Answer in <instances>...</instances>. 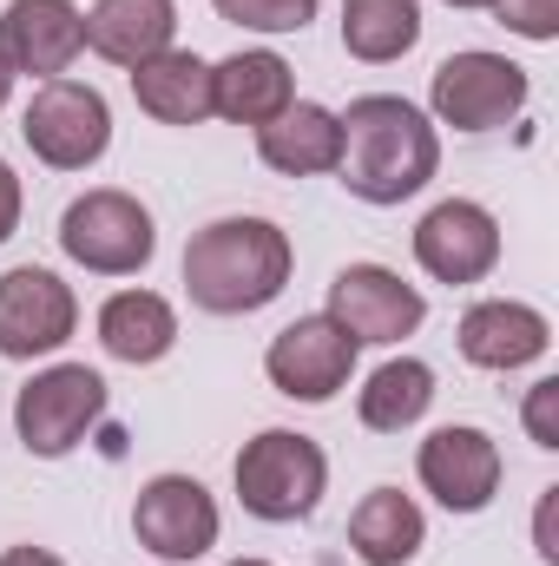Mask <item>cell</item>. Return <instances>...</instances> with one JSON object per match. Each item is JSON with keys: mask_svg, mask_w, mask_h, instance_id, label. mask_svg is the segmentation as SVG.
Returning <instances> with one entry per match:
<instances>
[{"mask_svg": "<svg viewBox=\"0 0 559 566\" xmlns=\"http://www.w3.org/2000/svg\"><path fill=\"white\" fill-rule=\"evenodd\" d=\"M218 20L251 27V33H303L316 20V0H211Z\"/></svg>", "mask_w": 559, "mask_h": 566, "instance_id": "obj_24", "label": "cell"}, {"mask_svg": "<svg viewBox=\"0 0 559 566\" xmlns=\"http://www.w3.org/2000/svg\"><path fill=\"white\" fill-rule=\"evenodd\" d=\"M553 501H559V488H547V494H540V527H534V534H540V560H547V566H559V547H553Z\"/></svg>", "mask_w": 559, "mask_h": 566, "instance_id": "obj_28", "label": "cell"}, {"mask_svg": "<svg viewBox=\"0 0 559 566\" xmlns=\"http://www.w3.org/2000/svg\"><path fill=\"white\" fill-rule=\"evenodd\" d=\"M527 66H514L507 53H487V46H467V53H447L428 80V106L441 126L454 133H494L507 126L520 106H527Z\"/></svg>", "mask_w": 559, "mask_h": 566, "instance_id": "obj_7", "label": "cell"}, {"mask_svg": "<svg viewBox=\"0 0 559 566\" xmlns=\"http://www.w3.org/2000/svg\"><path fill=\"white\" fill-rule=\"evenodd\" d=\"M296 251L271 218H218L184 244V296L211 316H251L277 303Z\"/></svg>", "mask_w": 559, "mask_h": 566, "instance_id": "obj_2", "label": "cell"}, {"mask_svg": "<svg viewBox=\"0 0 559 566\" xmlns=\"http://www.w3.org/2000/svg\"><path fill=\"white\" fill-rule=\"evenodd\" d=\"M527 434H534L540 448H559V376H547V382L527 389Z\"/></svg>", "mask_w": 559, "mask_h": 566, "instance_id": "obj_26", "label": "cell"}, {"mask_svg": "<svg viewBox=\"0 0 559 566\" xmlns=\"http://www.w3.org/2000/svg\"><path fill=\"white\" fill-rule=\"evenodd\" d=\"M86 46V13L73 0H7L0 13V60L27 80H60Z\"/></svg>", "mask_w": 559, "mask_h": 566, "instance_id": "obj_14", "label": "cell"}, {"mask_svg": "<svg viewBox=\"0 0 559 566\" xmlns=\"http://www.w3.org/2000/svg\"><path fill=\"white\" fill-rule=\"evenodd\" d=\"M231 481H238L244 514H257L271 527L309 521L316 501H323V488H329V454L309 434H296V428H264L257 441H244Z\"/></svg>", "mask_w": 559, "mask_h": 566, "instance_id": "obj_3", "label": "cell"}, {"mask_svg": "<svg viewBox=\"0 0 559 566\" xmlns=\"http://www.w3.org/2000/svg\"><path fill=\"white\" fill-rule=\"evenodd\" d=\"M289 99H296L289 60L271 53V46H244V53L211 66V113L231 119V126H271Z\"/></svg>", "mask_w": 559, "mask_h": 566, "instance_id": "obj_16", "label": "cell"}, {"mask_svg": "<svg viewBox=\"0 0 559 566\" xmlns=\"http://www.w3.org/2000/svg\"><path fill=\"white\" fill-rule=\"evenodd\" d=\"M20 231V178H13V165L0 158V244Z\"/></svg>", "mask_w": 559, "mask_h": 566, "instance_id": "obj_27", "label": "cell"}, {"mask_svg": "<svg viewBox=\"0 0 559 566\" xmlns=\"http://www.w3.org/2000/svg\"><path fill=\"white\" fill-rule=\"evenodd\" d=\"M171 343H178V310L158 290H119L99 303V349L113 363H133V369L165 363Z\"/></svg>", "mask_w": 559, "mask_h": 566, "instance_id": "obj_19", "label": "cell"}, {"mask_svg": "<svg viewBox=\"0 0 559 566\" xmlns=\"http://www.w3.org/2000/svg\"><path fill=\"white\" fill-rule=\"evenodd\" d=\"M356 349L362 343H349L329 316H296V323H283L271 336L264 376L289 402H336L349 389V376H356Z\"/></svg>", "mask_w": 559, "mask_h": 566, "instance_id": "obj_8", "label": "cell"}, {"mask_svg": "<svg viewBox=\"0 0 559 566\" xmlns=\"http://www.w3.org/2000/svg\"><path fill=\"white\" fill-rule=\"evenodd\" d=\"M415 474L447 514H481V507L500 494V448H494L487 428L447 422L421 441Z\"/></svg>", "mask_w": 559, "mask_h": 566, "instance_id": "obj_12", "label": "cell"}, {"mask_svg": "<svg viewBox=\"0 0 559 566\" xmlns=\"http://www.w3.org/2000/svg\"><path fill=\"white\" fill-rule=\"evenodd\" d=\"M178 33V0H99L86 13V46L113 66H145L171 46Z\"/></svg>", "mask_w": 559, "mask_h": 566, "instance_id": "obj_17", "label": "cell"}, {"mask_svg": "<svg viewBox=\"0 0 559 566\" xmlns=\"http://www.w3.org/2000/svg\"><path fill=\"white\" fill-rule=\"evenodd\" d=\"M494 20L520 40H553L559 33V0H487Z\"/></svg>", "mask_w": 559, "mask_h": 566, "instance_id": "obj_25", "label": "cell"}, {"mask_svg": "<svg viewBox=\"0 0 559 566\" xmlns=\"http://www.w3.org/2000/svg\"><path fill=\"white\" fill-rule=\"evenodd\" d=\"M447 7H487V0H447Z\"/></svg>", "mask_w": 559, "mask_h": 566, "instance_id": "obj_31", "label": "cell"}, {"mask_svg": "<svg viewBox=\"0 0 559 566\" xmlns=\"http://www.w3.org/2000/svg\"><path fill=\"white\" fill-rule=\"evenodd\" d=\"M7 93H13V73H7V60H0V106H7Z\"/></svg>", "mask_w": 559, "mask_h": 566, "instance_id": "obj_30", "label": "cell"}, {"mask_svg": "<svg viewBox=\"0 0 559 566\" xmlns=\"http://www.w3.org/2000/svg\"><path fill=\"white\" fill-rule=\"evenodd\" d=\"M0 566H66V560H60L53 547H7V554H0Z\"/></svg>", "mask_w": 559, "mask_h": 566, "instance_id": "obj_29", "label": "cell"}, {"mask_svg": "<svg viewBox=\"0 0 559 566\" xmlns=\"http://www.w3.org/2000/svg\"><path fill=\"white\" fill-rule=\"evenodd\" d=\"M133 99L158 126H198L211 119V66L184 46H165L158 60L133 66Z\"/></svg>", "mask_w": 559, "mask_h": 566, "instance_id": "obj_20", "label": "cell"}, {"mask_svg": "<svg viewBox=\"0 0 559 566\" xmlns=\"http://www.w3.org/2000/svg\"><path fill=\"white\" fill-rule=\"evenodd\" d=\"M73 329H80L73 283H60L53 271H40V264H13L0 277V356H13V363L53 356Z\"/></svg>", "mask_w": 559, "mask_h": 566, "instance_id": "obj_10", "label": "cell"}, {"mask_svg": "<svg viewBox=\"0 0 559 566\" xmlns=\"http://www.w3.org/2000/svg\"><path fill=\"white\" fill-rule=\"evenodd\" d=\"M421 40V0H342V46L369 66L402 60Z\"/></svg>", "mask_w": 559, "mask_h": 566, "instance_id": "obj_23", "label": "cell"}, {"mask_svg": "<svg viewBox=\"0 0 559 566\" xmlns=\"http://www.w3.org/2000/svg\"><path fill=\"white\" fill-rule=\"evenodd\" d=\"M428 541V521L402 488H369L349 514V547L362 566H409Z\"/></svg>", "mask_w": 559, "mask_h": 566, "instance_id": "obj_21", "label": "cell"}, {"mask_svg": "<svg viewBox=\"0 0 559 566\" xmlns=\"http://www.w3.org/2000/svg\"><path fill=\"white\" fill-rule=\"evenodd\" d=\"M342 151H336V178L349 185V198L362 205H402L441 165V139L428 126V113L395 99V93H362L349 113H336Z\"/></svg>", "mask_w": 559, "mask_h": 566, "instance_id": "obj_1", "label": "cell"}, {"mask_svg": "<svg viewBox=\"0 0 559 566\" xmlns=\"http://www.w3.org/2000/svg\"><path fill=\"white\" fill-rule=\"evenodd\" d=\"M106 416V376L86 363H53L13 396V434L27 454L60 461L86 441V428Z\"/></svg>", "mask_w": 559, "mask_h": 566, "instance_id": "obj_5", "label": "cell"}, {"mask_svg": "<svg viewBox=\"0 0 559 566\" xmlns=\"http://www.w3.org/2000/svg\"><path fill=\"white\" fill-rule=\"evenodd\" d=\"M218 501L204 494V481L191 474H151L133 501V534H139L145 554L184 566V560H204L218 547Z\"/></svg>", "mask_w": 559, "mask_h": 566, "instance_id": "obj_9", "label": "cell"}, {"mask_svg": "<svg viewBox=\"0 0 559 566\" xmlns=\"http://www.w3.org/2000/svg\"><path fill=\"white\" fill-rule=\"evenodd\" d=\"M428 409H434V369L415 363V356L382 363V369L362 382V396H356V416H362L369 434H402V428H415Z\"/></svg>", "mask_w": 559, "mask_h": 566, "instance_id": "obj_22", "label": "cell"}, {"mask_svg": "<svg viewBox=\"0 0 559 566\" xmlns=\"http://www.w3.org/2000/svg\"><path fill=\"white\" fill-rule=\"evenodd\" d=\"M454 343H461V356L474 363V369H527V363H540L547 349H553V323L534 310V303H514V296H487V303H474L467 316H461V329H454Z\"/></svg>", "mask_w": 559, "mask_h": 566, "instance_id": "obj_15", "label": "cell"}, {"mask_svg": "<svg viewBox=\"0 0 559 566\" xmlns=\"http://www.w3.org/2000/svg\"><path fill=\"white\" fill-rule=\"evenodd\" d=\"M336 151H342V126L329 106L316 99H289L271 126H257V158L283 171V178H316V171H336Z\"/></svg>", "mask_w": 559, "mask_h": 566, "instance_id": "obj_18", "label": "cell"}, {"mask_svg": "<svg viewBox=\"0 0 559 566\" xmlns=\"http://www.w3.org/2000/svg\"><path fill=\"white\" fill-rule=\"evenodd\" d=\"M20 139L53 171H86L113 145V106L86 80H40V93L20 113Z\"/></svg>", "mask_w": 559, "mask_h": 566, "instance_id": "obj_6", "label": "cell"}, {"mask_svg": "<svg viewBox=\"0 0 559 566\" xmlns=\"http://www.w3.org/2000/svg\"><path fill=\"white\" fill-rule=\"evenodd\" d=\"M231 566H271V560H231Z\"/></svg>", "mask_w": 559, "mask_h": 566, "instance_id": "obj_32", "label": "cell"}, {"mask_svg": "<svg viewBox=\"0 0 559 566\" xmlns=\"http://www.w3.org/2000/svg\"><path fill=\"white\" fill-rule=\"evenodd\" d=\"M415 264L434 283H481L500 264V224L474 198H441L415 224Z\"/></svg>", "mask_w": 559, "mask_h": 566, "instance_id": "obj_13", "label": "cell"}, {"mask_svg": "<svg viewBox=\"0 0 559 566\" xmlns=\"http://www.w3.org/2000/svg\"><path fill=\"white\" fill-rule=\"evenodd\" d=\"M60 251L93 277H139L158 251V224L133 191H86L60 211Z\"/></svg>", "mask_w": 559, "mask_h": 566, "instance_id": "obj_4", "label": "cell"}, {"mask_svg": "<svg viewBox=\"0 0 559 566\" xmlns=\"http://www.w3.org/2000/svg\"><path fill=\"white\" fill-rule=\"evenodd\" d=\"M349 343H402L415 336L428 303L415 283H402L389 264H342L329 283V310H323Z\"/></svg>", "mask_w": 559, "mask_h": 566, "instance_id": "obj_11", "label": "cell"}]
</instances>
